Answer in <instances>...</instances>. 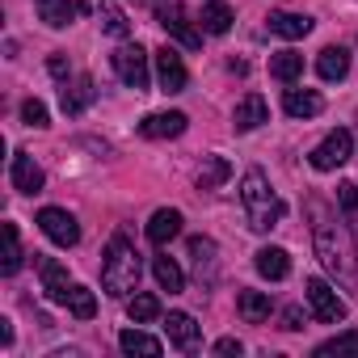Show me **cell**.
Segmentation results:
<instances>
[{"label": "cell", "instance_id": "cell-31", "mask_svg": "<svg viewBox=\"0 0 358 358\" xmlns=\"http://www.w3.org/2000/svg\"><path fill=\"white\" fill-rule=\"evenodd\" d=\"M127 316H131L135 324H152V320L160 316V299H156V295H148V291H135V295H131V303H127Z\"/></svg>", "mask_w": 358, "mask_h": 358}, {"label": "cell", "instance_id": "cell-11", "mask_svg": "<svg viewBox=\"0 0 358 358\" xmlns=\"http://www.w3.org/2000/svg\"><path fill=\"white\" fill-rule=\"evenodd\" d=\"M186 114L182 110H164V114H148L143 122H139V135L143 139H177V135H182L186 131Z\"/></svg>", "mask_w": 358, "mask_h": 358}, {"label": "cell", "instance_id": "cell-33", "mask_svg": "<svg viewBox=\"0 0 358 358\" xmlns=\"http://www.w3.org/2000/svg\"><path fill=\"white\" fill-rule=\"evenodd\" d=\"M215 253H220V249H215L211 236H194V241H190V257H194V266H199V278H203V270L215 274Z\"/></svg>", "mask_w": 358, "mask_h": 358}, {"label": "cell", "instance_id": "cell-2", "mask_svg": "<svg viewBox=\"0 0 358 358\" xmlns=\"http://www.w3.org/2000/svg\"><path fill=\"white\" fill-rule=\"evenodd\" d=\"M241 203H245V215H249V228L253 232H270V228H278V220H282V199L270 190V182H266V173L262 169H249L245 177H241Z\"/></svg>", "mask_w": 358, "mask_h": 358}, {"label": "cell", "instance_id": "cell-34", "mask_svg": "<svg viewBox=\"0 0 358 358\" xmlns=\"http://www.w3.org/2000/svg\"><path fill=\"white\" fill-rule=\"evenodd\" d=\"M22 118H26V127H51V118H47V106H43L38 97H30V101L22 106Z\"/></svg>", "mask_w": 358, "mask_h": 358}, {"label": "cell", "instance_id": "cell-3", "mask_svg": "<svg viewBox=\"0 0 358 358\" xmlns=\"http://www.w3.org/2000/svg\"><path fill=\"white\" fill-rule=\"evenodd\" d=\"M139 274H143V266H139L135 245L127 236H114L106 257H101V287H106V295H114V299L131 295L139 287Z\"/></svg>", "mask_w": 358, "mask_h": 358}, {"label": "cell", "instance_id": "cell-4", "mask_svg": "<svg viewBox=\"0 0 358 358\" xmlns=\"http://www.w3.org/2000/svg\"><path fill=\"white\" fill-rule=\"evenodd\" d=\"M350 156H354V135H350L345 127L329 131V135L308 152V160H312V169H316V173H333V169H341Z\"/></svg>", "mask_w": 358, "mask_h": 358}, {"label": "cell", "instance_id": "cell-9", "mask_svg": "<svg viewBox=\"0 0 358 358\" xmlns=\"http://www.w3.org/2000/svg\"><path fill=\"white\" fill-rule=\"evenodd\" d=\"M156 80H160V93H182L186 89L190 72H186L182 55H177L173 47H160L156 51Z\"/></svg>", "mask_w": 358, "mask_h": 358}, {"label": "cell", "instance_id": "cell-36", "mask_svg": "<svg viewBox=\"0 0 358 358\" xmlns=\"http://www.w3.org/2000/svg\"><path fill=\"white\" fill-rule=\"evenodd\" d=\"M282 329L299 333V329H303V312H299V308H287V312H282Z\"/></svg>", "mask_w": 358, "mask_h": 358}, {"label": "cell", "instance_id": "cell-23", "mask_svg": "<svg viewBox=\"0 0 358 358\" xmlns=\"http://www.w3.org/2000/svg\"><path fill=\"white\" fill-rule=\"evenodd\" d=\"M232 177V164L224 156H203V169H199V190H220Z\"/></svg>", "mask_w": 358, "mask_h": 358}, {"label": "cell", "instance_id": "cell-19", "mask_svg": "<svg viewBox=\"0 0 358 358\" xmlns=\"http://www.w3.org/2000/svg\"><path fill=\"white\" fill-rule=\"evenodd\" d=\"M270 34H278V38H308L312 34V17L308 13H270Z\"/></svg>", "mask_w": 358, "mask_h": 358}, {"label": "cell", "instance_id": "cell-40", "mask_svg": "<svg viewBox=\"0 0 358 358\" xmlns=\"http://www.w3.org/2000/svg\"><path fill=\"white\" fill-rule=\"evenodd\" d=\"M148 5H152V9H160V5H169V0H148Z\"/></svg>", "mask_w": 358, "mask_h": 358}, {"label": "cell", "instance_id": "cell-37", "mask_svg": "<svg viewBox=\"0 0 358 358\" xmlns=\"http://www.w3.org/2000/svg\"><path fill=\"white\" fill-rule=\"evenodd\" d=\"M47 68H51V76H59V80L68 76V59H64V55H51V59H47Z\"/></svg>", "mask_w": 358, "mask_h": 358}, {"label": "cell", "instance_id": "cell-16", "mask_svg": "<svg viewBox=\"0 0 358 358\" xmlns=\"http://www.w3.org/2000/svg\"><path fill=\"white\" fill-rule=\"evenodd\" d=\"M182 211H173V207H164V211H156L152 220H148V241L156 245V249H164L169 241H177L182 236Z\"/></svg>", "mask_w": 358, "mask_h": 358}, {"label": "cell", "instance_id": "cell-24", "mask_svg": "<svg viewBox=\"0 0 358 358\" xmlns=\"http://www.w3.org/2000/svg\"><path fill=\"white\" fill-rule=\"evenodd\" d=\"M152 274H156L160 291H169V295H177L186 287V274H182V266H177L173 257H152Z\"/></svg>", "mask_w": 358, "mask_h": 358}, {"label": "cell", "instance_id": "cell-20", "mask_svg": "<svg viewBox=\"0 0 358 358\" xmlns=\"http://www.w3.org/2000/svg\"><path fill=\"white\" fill-rule=\"evenodd\" d=\"M257 274H262V278H270V282H282V278L291 274V253H287V249H278V245L262 249V253H257Z\"/></svg>", "mask_w": 358, "mask_h": 358}, {"label": "cell", "instance_id": "cell-25", "mask_svg": "<svg viewBox=\"0 0 358 358\" xmlns=\"http://www.w3.org/2000/svg\"><path fill=\"white\" fill-rule=\"evenodd\" d=\"M118 345H122V354H143V358H156L164 345L156 341V337H148L143 329H122L118 333Z\"/></svg>", "mask_w": 358, "mask_h": 358}, {"label": "cell", "instance_id": "cell-7", "mask_svg": "<svg viewBox=\"0 0 358 358\" xmlns=\"http://www.w3.org/2000/svg\"><path fill=\"white\" fill-rule=\"evenodd\" d=\"M38 228H43V236H47L51 245H59V249H72V245L80 241V224H76V215L64 211V207H43V211H38Z\"/></svg>", "mask_w": 358, "mask_h": 358}, {"label": "cell", "instance_id": "cell-30", "mask_svg": "<svg viewBox=\"0 0 358 358\" xmlns=\"http://www.w3.org/2000/svg\"><path fill=\"white\" fill-rule=\"evenodd\" d=\"M64 308H68L76 320H93V316H97V295H93L89 287H76V282H72V291H68V303H64Z\"/></svg>", "mask_w": 358, "mask_h": 358}, {"label": "cell", "instance_id": "cell-32", "mask_svg": "<svg viewBox=\"0 0 358 358\" xmlns=\"http://www.w3.org/2000/svg\"><path fill=\"white\" fill-rule=\"evenodd\" d=\"M341 358V354H358V329H350V333H337V337H329V341H320L316 345V358Z\"/></svg>", "mask_w": 358, "mask_h": 358}, {"label": "cell", "instance_id": "cell-14", "mask_svg": "<svg viewBox=\"0 0 358 358\" xmlns=\"http://www.w3.org/2000/svg\"><path fill=\"white\" fill-rule=\"evenodd\" d=\"M97 101V85H93V76H76L72 85H64V93H59V106H64V114H85L89 106Z\"/></svg>", "mask_w": 358, "mask_h": 358}, {"label": "cell", "instance_id": "cell-10", "mask_svg": "<svg viewBox=\"0 0 358 358\" xmlns=\"http://www.w3.org/2000/svg\"><path fill=\"white\" fill-rule=\"evenodd\" d=\"M164 333H169V341L182 350V354H194V350L203 345V329H199V320H194L190 312H169Z\"/></svg>", "mask_w": 358, "mask_h": 358}, {"label": "cell", "instance_id": "cell-27", "mask_svg": "<svg viewBox=\"0 0 358 358\" xmlns=\"http://www.w3.org/2000/svg\"><path fill=\"white\" fill-rule=\"evenodd\" d=\"M236 308H241V316H245L249 324H262V320H270V295H266V291H241Z\"/></svg>", "mask_w": 358, "mask_h": 358}, {"label": "cell", "instance_id": "cell-22", "mask_svg": "<svg viewBox=\"0 0 358 358\" xmlns=\"http://www.w3.org/2000/svg\"><path fill=\"white\" fill-rule=\"evenodd\" d=\"M97 22H101V30H106L110 38H127V34H131V17L122 13L118 0H101V5H97Z\"/></svg>", "mask_w": 358, "mask_h": 358}, {"label": "cell", "instance_id": "cell-35", "mask_svg": "<svg viewBox=\"0 0 358 358\" xmlns=\"http://www.w3.org/2000/svg\"><path fill=\"white\" fill-rule=\"evenodd\" d=\"M337 203H341V211L354 215V211H358V186H354V182H341V186H337Z\"/></svg>", "mask_w": 358, "mask_h": 358}, {"label": "cell", "instance_id": "cell-17", "mask_svg": "<svg viewBox=\"0 0 358 358\" xmlns=\"http://www.w3.org/2000/svg\"><path fill=\"white\" fill-rule=\"evenodd\" d=\"M282 110H287L291 118H316V114L324 110V97H320L316 89H287V93H282Z\"/></svg>", "mask_w": 358, "mask_h": 358}, {"label": "cell", "instance_id": "cell-29", "mask_svg": "<svg viewBox=\"0 0 358 358\" xmlns=\"http://www.w3.org/2000/svg\"><path fill=\"white\" fill-rule=\"evenodd\" d=\"M22 262H26V253H22V236H17V224H5V262H0V274H17L22 270Z\"/></svg>", "mask_w": 358, "mask_h": 358}, {"label": "cell", "instance_id": "cell-1", "mask_svg": "<svg viewBox=\"0 0 358 358\" xmlns=\"http://www.w3.org/2000/svg\"><path fill=\"white\" fill-rule=\"evenodd\" d=\"M312 245H316L320 266H324L333 278H341L345 287H354V282H358L354 236H350V228H345V224H337V220H320V224L312 228Z\"/></svg>", "mask_w": 358, "mask_h": 358}, {"label": "cell", "instance_id": "cell-38", "mask_svg": "<svg viewBox=\"0 0 358 358\" xmlns=\"http://www.w3.org/2000/svg\"><path fill=\"white\" fill-rule=\"evenodd\" d=\"M215 354H241V341L236 337H220L215 341Z\"/></svg>", "mask_w": 358, "mask_h": 358}, {"label": "cell", "instance_id": "cell-21", "mask_svg": "<svg viewBox=\"0 0 358 358\" xmlns=\"http://www.w3.org/2000/svg\"><path fill=\"white\" fill-rule=\"evenodd\" d=\"M316 72H320V80H345V72H350V51H345V47H324V51L316 55Z\"/></svg>", "mask_w": 358, "mask_h": 358}, {"label": "cell", "instance_id": "cell-8", "mask_svg": "<svg viewBox=\"0 0 358 358\" xmlns=\"http://www.w3.org/2000/svg\"><path fill=\"white\" fill-rule=\"evenodd\" d=\"M156 22L164 26L169 38H177L186 51H199V47H203V34L194 30V22H190L182 9H177V5H160V9H156Z\"/></svg>", "mask_w": 358, "mask_h": 358}, {"label": "cell", "instance_id": "cell-15", "mask_svg": "<svg viewBox=\"0 0 358 358\" xmlns=\"http://www.w3.org/2000/svg\"><path fill=\"white\" fill-rule=\"evenodd\" d=\"M38 278H43V291H47V299H55V303H68L72 278H68V270H64L55 257H38Z\"/></svg>", "mask_w": 358, "mask_h": 358}, {"label": "cell", "instance_id": "cell-39", "mask_svg": "<svg viewBox=\"0 0 358 358\" xmlns=\"http://www.w3.org/2000/svg\"><path fill=\"white\" fill-rule=\"evenodd\" d=\"M0 341H5V345L13 341V324H9V320H0Z\"/></svg>", "mask_w": 358, "mask_h": 358}, {"label": "cell", "instance_id": "cell-5", "mask_svg": "<svg viewBox=\"0 0 358 358\" xmlns=\"http://www.w3.org/2000/svg\"><path fill=\"white\" fill-rule=\"evenodd\" d=\"M110 64H114V72H118V80L127 85V89H135V93H143L148 89V51L139 47V43H122L114 55H110Z\"/></svg>", "mask_w": 358, "mask_h": 358}, {"label": "cell", "instance_id": "cell-13", "mask_svg": "<svg viewBox=\"0 0 358 358\" xmlns=\"http://www.w3.org/2000/svg\"><path fill=\"white\" fill-rule=\"evenodd\" d=\"M9 177H13V190H17V194H38V190H43V169L34 164L30 152H13Z\"/></svg>", "mask_w": 358, "mask_h": 358}, {"label": "cell", "instance_id": "cell-18", "mask_svg": "<svg viewBox=\"0 0 358 358\" xmlns=\"http://www.w3.org/2000/svg\"><path fill=\"white\" fill-rule=\"evenodd\" d=\"M34 5H38V17L51 30H64V26H72L76 13H85V5H76V0H34Z\"/></svg>", "mask_w": 358, "mask_h": 358}, {"label": "cell", "instance_id": "cell-28", "mask_svg": "<svg viewBox=\"0 0 358 358\" xmlns=\"http://www.w3.org/2000/svg\"><path fill=\"white\" fill-rule=\"evenodd\" d=\"M232 9L224 5V0H207V9H203V30L207 34H228L232 30Z\"/></svg>", "mask_w": 358, "mask_h": 358}, {"label": "cell", "instance_id": "cell-26", "mask_svg": "<svg viewBox=\"0 0 358 358\" xmlns=\"http://www.w3.org/2000/svg\"><path fill=\"white\" fill-rule=\"evenodd\" d=\"M270 76L282 80V85H295V80L303 76V55H295V51H278V55L270 59Z\"/></svg>", "mask_w": 358, "mask_h": 358}, {"label": "cell", "instance_id": "cell-12", "mask_svg": "<svg viewBox=\"0 0 358 358\" xmlns=\"http://www.w3.org/2000/svg\"><path fill=\"white\" fill-rule=\"evenodd\" d=\"M262 122H270V106H266V97H262V93H245V97L236 101V110H232V127L245 135V131H257Z\"/></svg>", "mask_w": 358, "mask_h": 358}, {"label": "cell", "instance_id": "cell-6", "mask_svg": "<svg viewBox=\"0 0 358 358\" xmlns=\"http://www.w3.org/2000/svg\"><path fill=\"white\" fill-rule=\"evenodd\" d=\"M308 308H312V316L320 320V324H341L345 320V299H337V291L324 282V278H308Z\"/></svg>", "mask_w": 358, "mask_h": 358}]
</instances>
